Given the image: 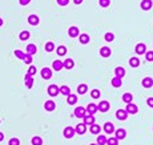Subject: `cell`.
<instances>
[{
	"instance_id": "1",
	"label": "cell",
	"mask_w": 153,
	"mask_h": 145,
	"mask_svg": "<svg viewBox=\"0 0 153 145\" xmlns=\"http://www.w3.org/2000/svg\"><path fill=\"white\" fill-rule=\"evenodd\" d=\"M63 135H64L65 139H72V137L76 135V130H75V128H72V126H65L64 130H63Z\"/></svg>"
},
{
	"instance_id": "2",
	"label": "cell",
	"mask_w": 153,
	"mask_h": 145,
	"mask_svg": "<svg viewBox=\"0 0 153 145\" xmlns=\"http://www.w3.org/2000/svg\"><path fill=\"white\" fill-rule=\"evenodd\" d=\"M47 92H48V95H49V96H52V97H55V96H57V95H59V93H60V88H59V87H57V85L52 84V85H49V87H48Z\"/></svg>"
},
{
	"instance_id": "3",
	"label": "cell",
	"mask_w": 153,
	"mask_h": 145,
	"mask_svg": "<svg viewBox=\"0 0 153 145\" xmlns=\"http://www.w3.org/2000/svg\"><path fill=\"white\" fill-rule=\"evenodd\" d=\"M73 113H75V116L76 117H79V119H84L85 116H87V109H85V108H83V107H77L75 109V112H73Z\"/></svg>"
},
{
	"instance_id": "4",
	"label": "cell",
	"mask_w": 153,
	"mask_h": 145,
	"mask_svg": "<svg viewBox=\"0 0 153 145\" xmlns=\"http://www.w3.org/2000/svg\"><path fill=\"white\" fill-rule=\"evenodd\" d=\"M109 108H111V105H109V103L108 101H101V103H99V105H97V110H100V112H108L109 110Z\"/></svg>"
},
{
	"instance_id": "5",
	"label": "cell",
	"mask_w": 153,
	"mask_h": 145,
	"mask_svg": "<svg viewBox=\"0 0 153 145\" xmlns=\"http://www.w3.org/2000/svg\"><path fill=\"white\" fill-rule=\"evenodd\" d=\"M40 75L44 80H49L51 77H52V71H51L48 67H45V68H43V69L40 71Z\"/></svg>"
},
{
	"instance_id": "6",
	"label": "cell",
	"mask_w": 153,
	"mask_h": 145,
	"mask_svg": "<svg viewBox=\"0 0 153 145\" xmlns=\"http://www.w3.org/2000/svg\"><path fill=\"white\" fill-rule=\"evenodd\" d=\"M128 112H127V109H117V112H116V117L119 119V120H127L128 119Z\"/></svg>"
},
{
	"instance_id": "7",
	"label": "cell",
	"mask_w": 153,
	"mask_h": 145,
	"mask_svg": "<svg viewBox=\"0 0 153 145\" xmlns=\"http://www.w3.org/2000/svg\"><path fill=\"white\" fill-rule=\"evenodd\" d=\"M127 112H128L129 114H136L138 112V108L136 104H133V103H129V104H127Z\"/></svg>"
},
{
	"instance_id": "8",
	"label": "cell",
	"mask_w": 153,
	"mask_h": 145,
	"mask_svg": "<svg viewBox=\"0 0 153 145\" xmlns=\"http://www.w3.org/2000/svg\"><path fill=\"white\" fill-rule=\"evenodd\" d=\"M103 129H104V132L106 133V135H112V133H115V125H113L112 123H105L104 124V126H103Z\"/></svg>"
},
{
	"instance_id": "9",
	"label": "cell",
	"mask_w": 153,
	"mask_h": 145,
	"mask_svg": "<svg viewBox=\"0 0 153 145\" xmlns=\"http://www.w3.org/2000/svg\"><path fill=\"white\" fill-rule=\"evenodd\" d=\"M44 109L48 110V112H52V110L56 109V104H55V101L52 100H48L44 103Z\"/></svg>"
},
{
	"instance_id": "10",
	"label": "cell",
	"mask_w": 153,
	"mask_h": 145,
	"mask_svg": "<svg viewBox=\"0 0 153 145\" xmlns=\"http://www.w3.org/2000/svg\"><path fill=\"white\" fill-rule=\"evenodd\" d=\"M115 137L117 140H124L125 137H127V132H125V129H122V128H120V129H116L115 130Z\"/></svg>"
},
{
	"instance_id": "11",
	"label": "cell",
	"mask_w": 153,
	"mask_h": 145,
	"mask_svg": "<svg viewBox=\"0 0 153 145\" xmlns=\"http://www.w3.org/2000/svg\"><path fill=\"white\" fill-rule=\"evenodd\" d=\"M24 84L27 88L31 89L32 87H33V76H29L28 73H27V75L24 76Z\"/></svg>"
},
{
	"instance_id": "12",
	"label": "cell",
	"mask_w": 153,
	"mask_h": 145,
	"mask_svg": "<svg viewBox=\"0 0 153 145\" xmlns=\"http://www.w3.org/2000/svg\"><path fill=\"white\" fill-rule=\"evenodd\" d=\"M115 76L119 77V79H122L125 76V68L124 67H116L115 68Z\"/></svg>"
},
{
	"instance_id": "13",
	"label": "cell",
	"mask_w": 153,
	"mask_h": 145,
	"mask_svg": "<svg viewBox=\"0 0 153 145\" xmlns=\"http://www.w3.org/2000/svg\"><path fill=\"white\" fill-rule=\"evenodd\" d=\"M145 49H147V45L143 44V43H138V44L134 47V51H136L137 55H144L145 53Z\"/></svg>"
},
{
	"instance_id": "14",
	"label": "cell",
	"mask_w": 153,
	"mask_h": 145,
	"mask_svg": "<svg viewBox=\"0 0 153 145\" xmlns=\"http://www.w3.org/2000/svg\"><path fill=\"white\" fill-rule=\"evenodd\" d=\"M140 7H141V10H144V11H149L152 8V0H143Z\"/></svg>"
},
{
	"instance_id": "15",
	"label": "cell",
	"mask_w": 153,
	"mask_h": 145,
	"mask_svg": "<svg viewBox=\"0 0 153 145\" xmlns=\"http://www.w3.org/2000/svg\"><path fill=\"white\" fill-rule=\"evenodd\" d=\"M52 68H53V71H57V72H60V71L64 68V65H63V61L61 60H55L52 63Z\"/></svg>"
},
{
	"instance_id": "16",
	"label": "cell",
	"mask_w": 153,
	"mask_h": 145,
	"mask_svg": "<svg viewBox=\"0 0 153 145\" xmlns=\"http://www.w3.org/2000/svg\"><path fill=\"white\" fill-rule=\"evenodd\" d=\"M68 35L71 36V37H79V35H80V31H79L77 27H71V28L68 29Z\"/></svg>"
},
{
	"instance_id": "17",
	"label": "cell",
	"mask_w": 153,
	"mask_h": 145,
	"mask_svg": "<svg viewBox=\"0 0 153 145\" xmlns=\"http://www.w3.org/2000/svg\"><path fill=\"white\" fill-rule=\"evenodd\" d=\"M28 23L31 25H38L40 23V19H39L38 15H29L28 16Z\"/></svg>"
},
{
	"instance_id": "18",
	"label": "cell",
	"mask_w": 153,
	"mask_h": 145,
	"mask_svg": "<svg viewBox=\"0 0 153 145\" xmlns=\"http://www.w3.org/2000/svg\"><path fill=\"white\" fill-rule=\"evenodd\" d=\"M76 133L77 135H84L85 132H87V125L85 124H77V126L75 128Z\"/></svg>"
},
{
	"instance_id": "19",
	"label": "cell",
	"mask_w": 153,
	"mask_h": 145,
	"mask_svg": "<svg viewBox=\"0 0 153 145\" xmlns=\"http://www.w3.org/2000/svg\"><path fill=\"white\" fill-rule=\"evenodd\" d=\"M63 65H64L65 69H72L75 67V61L72 60V59H65V60L63 61Z\"/></svg>"
},
{
	"instance_id": "20",
	"label": "cell",
	"mask_w": 153,
	"mask_h": 145,
	"mask_svg": "<svg viewBox=\"0 0 153 145\" xmlns=\"http://www.w3.org/2000/svg\"><path fill=\"white\" fill-rule=\"evenodd\" d=\"M83 120H84L83 124H85V125H92V124H95V116L93 114H87Z\"/></svg>"
},
{
	"instance_id": "21",
	"label": "cell",
	"mask_w": 153,
	"mask_h": 145,
	"mask_svg": "<svg viewBox=\"0 0 153 145\" xmlns=\"http://www.w3.org/2000/svg\"><path fill=\"white\" fill-rule=\"evenodd\" d=\"M85 109H87L88 114H93V113H96L97 112V105L93 104V103H91V104H88V107L85 108Z\"/></svg>"
},
{
	"instance_id": "22",
	"label": "cell",
	"mask_w": 153,
	"mask_h": 145,
	"mask_svg": "<svg viewBox=\"0 0 153 145\" xmlns=\"http://www.w3.org/2000/svg\"><path fill=\"white\" fill-rule=\"evenodd\" d=\"M100 55L103 57H109L111 55H112V51H111V48L109 47H103L100 49Z\"/></svg>"
},
{
	"instance_id": "23",
	"label": "cell",
	"mask_w": 153,
	"mask_h": 145,
	"mask_svg": "<svg viewBox=\"0 0 153 145\" xmlns=\"http://www.w3.org/2000/svg\"><path fill=\"white\" fill-rule=\"evenodd\" d=\"M25 49H27V53L31 55V56H33V55L38 52V48H36V45L35 44H28Z\"/></svg>"
},
{
	"instance_id": "24",
	"label": "cell",
	"mask_w": 153,
	"mask_h": 145,
	"mask_svg": "<svg viewBox=\"0 0 153 145\" xmlns=\"http://www.w3.org/2000/svg\"><path fill=\"white\" fill-rule=\"evenodd\" d=\"M143 87L144 88H152L153 87V79L152 77H145L143 80Z\"/></svg>"
},
{
	"instance_id": "25",
	"label": "cell",
	"mask_w": 153,
	"mask_h": 145,
	"mask_svg": "<svg viewBox=\"0 0 153 145\" xmlns=\"http://www.w3.org/2000/svg\"><path fill=\"white\" fill-rule=\"evenodd\" d=\"M79 40H80L81 44H88L91 39H89V35H88V33H81V35H79Z\"/></svg>"
},
{
	"instance_id": "26",
	"label": "cell",
	"mask_w": 153,
	"mask_h": 145,
	"mask_svg": "<svg viewBox=\"0 0 153 145\" xmlns=\"http://www.w3.org/2000/svg\"><path fill=\"white\" fill-rule=\"evenodd\" d=\"M122 101H124V103H127V104H129V103H133V95H132V93H129V92L124 93V95H122Z\"/></svg>"
},
{
	"instance_id": "27",
	"label": "cell",
	"mask_w": 153,
	"mask_h": 145,
	"mask_svg": "<svg viewBox=\"0 0 153 145\" xmlns=\"http://www.w3.org/2000/svg\"><path fill=\"white\" fill-rule=\"evenodd\" d=\"M100 130H101V126L97 125V124H92L91 128H89V132H91L92 135H99Z\"/></svg>"
},
{
	"instance_id": "28",
	"label": "cell",
	"mask_w": 153,
	"mask_h": 145,
	"mask_svg": "<svg viewBox=\"0 0 153 145\" xmlns=\"http://www.w3.org/2000/svg\"><path fill=\"white\" fill-rule=\"evenodd\" d=\"M67 103H68L69 105H75L76 103H77V96L76 95H68L67 96Z\"/></svg>"
},
{
	"instance_id": "29",
	"label": "cell",
	"mask_w": 153,
	"mask_h": 145,
	"mask_svg": "<svg viewBox=\"0 0 153 145\" xmlns=\"http://www.w3.org/2000/svg\"><path fill=\"white\" fill-rule=\"evenodd\" d=\"M129 65H131L132 68H137V67L140 65L138 57H131V59H129Z\"/></svg>"
},
{
	"instance_id": "30",
	"label": "cell",
	"mask_w": 153,
	"mask_h": 145,
	"mask_svg": "<svg viewBox=\"0 0 153 145\" xmlns=\"http://www.w3.org/2000/svg\"><path fill=\"white\" fill-rule=\"evenodd\" d=\"M88 92V85L87 84H80L77 87V93L79 95H84V93H87Z\"/></svg>"
},
{
	"instance_id": "31",
	"label": "cell",
	"mask_w": 153,
	"mask_h": 145,
	"mask_svg": "<svg viewBox=\"0 0 153 145\" xmlns=\"http://www.w3.org/2000/svg\"><path fill=\"white\" fill-rule=\"evenodd\" d=\"M60 93L64 95V96L71 95V89H69L68 85H63V87H60Z\"/></svg>"
},
{
	"instance_id": "32",
	"label": "cell",
	"mask_w": 153,
	"mask_h": 145,
	"mask_svg": "<svg viewBox=\"0 0 153 145\" xmlns=\"http://www.w3.org/2000/svg\"><path fill=\"white\" fill-rule=\"evenodd\" d=\"M121 80H122V79H119V77H116V76H115V77L112 79V85L115 87V88H120V87L122 85Z\"/></svg>"
},
{
	"instance_id": "33",
	"label": "cell",
	"mask_w": 153,
	"mask_h": 145,
	"mask_svg": "<svg viewBox=\"0 0 153 145\" xmlns=\"http://www.w3.org/2000/svg\"><path fill=\"white\" fill-rule=\"evenodd\" d=\"M106 137L104 135H100V136H97V141H96V144L97 145H106Z\"/></svg>"
},
{
	"instance_id": "34",
	"label": "cell",
	"mask_w": 153,
	"mask_h": 145,
	"mask_svg": "<svg viewBox=\"0 0 153 145\" xmlns=\"http://www.w3.org/2000/svg\"><path fill=\"white\" fill-rule=\"evenodd\" d=\"M56 52L59 56H65L67 55V48L64 47V45H59V47L56 48Z\"/></svg>"
},
{
	"instance_id": "35",
	"label": "cell",
	"mask_w": 153,
	"mask_h": 145,
	"mask_svg": "<svg viewBox=\"0 0 153 145\" xmlns=\"http://www.w3.org/2000/svg\"><path fill=\"white\" fill-rule=\"evenodd\" d=\"M29 36H31V33H29L28 31H22L20 32V35H19V39L22 41H24V40H28Z\"/></svg>"
},
{
	"instance_id": "36",
	"label": "cell",
	"mask_w": 153,
	"mask_h": 145,
	"mask_svg": "<svg viewBox=\"0 0 153 145\" xmlns=\"http://www.w3.org/2000/svg\"><path fill=\"white\" fill-rule=\"evenodd\" d=\"M31 142H32V145H43V139L39 137V136H35V137H32Z\"/></svg>"
},
{
	"instance_id": "37",
	"label": "cell",
	"mask_w": 153,
	"mask_h": 145,
	"mask_svg": "<svg viewBox=\"0 0 153 145\" xmlns=\"http://www.w3.org/2000/svg\"><path fill=\"white\" fill-rule=\"evenodd\" d=\"M104 39H105V41L111 43V41H113V40H115V35H113L112 32H106L105 35H104Z\"/></svg>"
},
{
	"instance_id": "38",
	"label": "cell",
	"mask_w": 153,
	"mask_h": 145,
	"mask_svg": "<svg viewBox=\"0 0 153 145\" xmlns=\"http://www.w3.org/2000/svg\"><path fill=\"white\" fill-rule=\"evenodd\" d=\"M106 145H119V140L116 137H111V139L106 140Z\"/></svg>"
},
{
	"instance_id": "39",
	"label": "cell",
	"mask_w": 153,
	"mask_h": 145,
	"mask_svg": "<svg viewBox=\"0 0 153 145\" xmlns=\"http://www.w3.org/2000/svg\"><path fill=\"white\" fill-rule=\"evenodd\" d=\"M53 49H55V44H53L52 41H48L47 44H45V51L47 52H52Z\"/></svg>"
},
{
	"instance_id": "40",
	"label": "cell",
	"mask_w": 153,
	"mask_h": 145,
	"mask_svg": "<svg viewBox=\"0 0 153 145\" xmlns=\"http://www.w3.org/2000/svg\"><path fill=\"white\" fill-rule=\"evenodd\" d=\"M23 61H24L25 64H32V56L28 53H25L24 57H23Z\"/></svg>"
},
{
	"instance_id": "41",
	"label": "cell",
	"mask_w": 153,
	"mask_h": 145,
	"mask_svg": "<svg viewBox=\"0 0 153 145\" xmlns=\"http://www.w3.org/2000/svg\"><path fill=\"white\" fill-rule=\"evenodd\" d=\"M100 91L99 89H93V91L91 92V96H92V99H100Z\"/></svg>"
},
{
	"instance_id": "42",
	"label": "cell",
	"mask_w": 153,
	"mask_h": 145,
	"mask_svg": "<svg viewBox=\"0 0 153 145\" xmlns=\"http://www.w3.org/2000/svg\"><path fill=\"white\" fill-rule=\"evenodd\" d=\"M99 4H100L103 8H106V7H109L111 0H99Z\"/></svg>"
},
{
	"instance_id": "43",
	"label": "cell",
	"mask_w": 153,
	"mask_h": 145,
	"mask_svg": "<svg viewBox=\"0 0 153 145\" xmlns=\"http://www.w3.org/2000/svg\"><path fill=\"white\" fill-rule=\"evenodd\" d=\"M36 72H38L36 67H35V65H31V67L28 68V72H27V73H28L29 76H33V75H36Z\"/></svg>"
},
{
	"instance_id": "44",
	"label": "cell",
	"mask_w": 153,
	"mask_h": 145,
	"mask_svg": "<svg viewBox=\"0 0 153 145\" xmlns=\"http://www.w3.org/2000/svg\"><path fill=\"white\" fill-rule=\"evenodd\" d=\"M24 52L23 51H20V49H16L15 51V56L17 57V59H20V60H23V57H24Z\"/></svg>"
},
{
	"instance_id": "45",
	"label": "cell",
	"mask_w": 153,
	"mask_h": 145,
	"mask_svg": "<svg viewBox=\"0 0 153 145\" xmlns=\"http://www.w3.org/2000/svg\"><path fill=\"white\" fill-rule=\"evenodd\" d=\"M8 145H20V140L16 139V137H12V139L8 141Z\"/></svg>"
},
{
	"instance_id": "46",
	"label": "cell",
	"mask_w": 153,
	"mask_h": 145,
	"mask_svg": "<svg viewBox=\"0 0 153 145\" xmlns=\"http://www.w3.org/2000/svg\"><path fill=\"white\" fill-rule=\"evenodd\" d=\"M145 57H147L148 61H153V51H148V52H145Z\"/></svg>"
},
{
	"instance_id": "47",
	"label": "cell",
	"mask_w": 153,
	"mask_h": 145,
	"mask_svg": "<svg viewBox=\"0 0 153 145\" xmlns=\"http://www.w3.org/2000/svg\"><path fill=\"white\" fill-rule=\"evenodd\" d=\"M56 1H57V4H59L60 7H65V6H68L71 0H56Z\"/></svg>"
},
{
	"instance_id": "48",
	"label": "cell",
	"mask_w": 153,
	"mask_h": 145,
	"mask_svg": "<svg viewBox=\"0 0 153 145\" xmlns=\"http://www.w3.org/2000/svg\"><path fill=\"white\" fill-rule=\"evenodd\" d=\"M20 6H28L29 3H31V0H19Z\"/></svg>"
},
{
	"instance_id": "49",
	"label": "cell",
	"mask_w": 153,
	"mask_h": 145,
	"mask_svg": "<svg viewBox=\"0 0 153 145\" xmlns=\"http://www.w3.org/2000/svg\"><path fill=\"white\" fill-rule=\"evenodd\" d=\"M147 104L149 105L150 108H153V97H149V99H148V100H147Z\"/></svg>"
},
{
	"instance_id": "50",
	"label": "cell",
	"mask_w": 153,
	"mask_h": 145,
	"mask_svg": "<svg viewBox=\"0 0 153 145\" xmlns=\"http://www.w3.org/2000/svg\"><path fill=\"white\" fill-rule=\"evenodd\" d=\"M83 1H84V0H73V3H75L76 6H79V4H81Z\"/></svg>"
},
{
	"instance_id": "51",
	"label": "cell",
	"mask_w": 153,
	"mask_h": 145,
	"mask_svg": "<svg viewBox=\"0 0 153 145\" xmlns=\"http://www.w3.org/2000/svg\"><path fill=\"white\" fill-rule=\"evenodd\" d=\"M3 140H4V133L0 132V141H3Z\"/></svg>"
},
{
	"instance_id": "52",
	"label": "cell",
	"mask_w": 153,
	"mask_h": 145,
	"mask_svg": "<svg viewBox=\"0 0 153 145\" xmlns=\"http://www.w3.org/2000/svg\"><path fill=\"white\" fill-rule=\"evenodd\" d=\"M4 24V22H3V19H1V17H0V27H1V25Z\"/></svg>"
},
{
	"instance_id": "53",
	"label": "cell",
	"mask_w": 153,
	"mask_h": 145,
	"mask_svg": "<svg viewBox=\"0 0 153 145\" xmlns=\"http://www.w3.org/2000/svg\"><path fill=\"white\" fill-rule=\"evenodd\" d=\"M91 145H97V144H96V142H95V144H91Z\"/></svg>"
}]
</instances>
